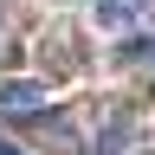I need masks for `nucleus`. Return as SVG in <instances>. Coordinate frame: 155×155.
Here are the masks:
<instances>
[{
  "label": "nucleus",
  "instance_id": "f257e3e1",
  "mask_svg": "<svg viewBox=\"0 0 155 155\" xmlns=\"http://www.w3.org/2000/svg\"><path fill=\"white\" fill-rule=\"evenodd\" d=\"M39 84H26V78H19V84H0V110H39Z\"/></svg>",
  "mask_w": 155,
  "mask_h": 155
},
{
  "label": "nucleus",
  "instance_id": "f03ea898",
  "mask_svg": "<svg viewBox=\"0 0 155 155\" xmlns=\"http://www.w3.org/2000/svg\"><path fill=\"white\" fill-rule=\"evenodd\" d=\"M0 155H26V149H19V142H7V136H0Z\"/></svg>",
  "mask_w": 155,
  "mask_h": 155
}]
</instances>
